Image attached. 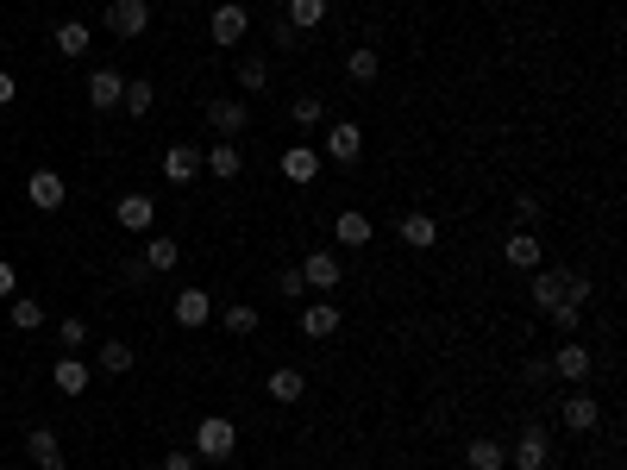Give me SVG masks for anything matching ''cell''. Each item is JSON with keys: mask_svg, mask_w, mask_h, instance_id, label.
Masks as SVG:
<instances>
[{"mask_svg": "<svg viewBox=\"0 0 627 470\" xmlns=\"http://www.w3.org/2000/svg\"><path fill=\"white\" fill-rule=\"evenodd\" d=\"M195 458H207V464H226L232 452H239V427H232L226 414H207L201 427H195V445H189Z\"/></svg>", "mask_w": 627, "mask_h": 470, "instance_id": "6da1fadb", "label": "cell"}, {"mask_svg": "<svg viewBox=\"0 0 627 470\" xmlns=\"http://www.w3.org/2000/svg\"><path fill=\"white\" fill-rule=\"evenodd\" d=\"M320 163H339V170H352V163L364 157V132H358V120H339V126H327V138H320Z\"/></svg>", "mask_w": 627, "mask_h": 470, "instance_id": "7a4b0ae2", "label": "cell"}, {"mask_svg": "<svg viewBox=\"0 0 627 470\" xmlns=\"http://www.w3.org/2000/svg\"><path fill=\"white\" fill-rule=\"evenodd\" d=\"M245 32H251V7H239V0H226V7L207 13V38H214L220 51H239Z\"/></svg>", "mask_w": 627, "mask_h": 470, "instance_id": "3957f363", "label": "cell"}, {"mask_svg": "<svg viewBox=\"0 0 627 470\" xmlns=\"http://www.w3.org/2000/svg\"><path fill=\"white\" fill-rule=\"evenodd\" d=\"M207 126H214L220 138H239L251 126V101H245V94H220V101H207Z\"/></svg>", "mask_w": 627, "mask_h": 470, "instance_id": "277c9868", "label": "cell"}, {"mask_svg": "<svg viewBox=\"0 0 627 470\" xmlns=\"http://www.w3.org/2000/svg\"><path fill=\"white\" fill-rule=\"evenodd\" d=\"M201 170L214 176V182H239V170H245V151H239V138H214V145L201 151Z\"/></svg>", "mask_w": 627, "mask_h": 470, "instance_id": "5b68a950", "label": "cell"}, {"mask_svg": "<svg viewBox=\"0 0 627 470\" xmlns=\"http://www.w3.org/2000/svg\"><path fill=\"white\" fill-rule=\"evenodd\" d=\"M151 26V0H107V32L113 38H138Z\"/></svg>", "mask_w": 627, "mask_h": 470, "instance_id": "8992f818", "label": "cell"}, {"mask_svg": "<svg viewBox=\"0 0 627 470\" xmlns=\"http://www.w3.org/2000/svg\"><path fill=\"white\" fill-rule=\"evenodd\" d=\"M26 201L38 207V214H57V207L69 201V182H63L57 170H32V176H26Z\"/></svg>", "mask_w": 627, "mask_h": 470, "instance_id": "52a82bcc", "label": "cell"}, {"mask_svg": "<svg viewBox=\"0 0 627 470\" xmlns=\"http://www.w3.org/2000/svg\"><path fill=\"white\" fill-rule=\"evenodd\" d=\"M546 364H552V376H559V383H590V345H584V339H565Z\"/></svg>", "mask_w": 627, "mask_h": 470, "instance_id": "ba28073f", "label": "cell"}, {"mask_svg": "<svg viewBox=\"0 0 627 470\" xmlns=\"http://www.w3.org/2000/svg\"><path fill=\"white\" fill-rule=\"evenodd\" d=\"M113 220H120L126 232H138V239H145V232L157 226V201H151V195H138V188H132V195H120V201H113Z\"/></svg>", "mask_w": 627, "mask_h": 470, "instance_id": "9c48e42d", "label": "cell"}, {"mask_svg": "<svg viewBox=\"0 0 627 470\" xmlns=\"http://www.w3.org/2000/svg\"><path fill=\"white\" fill-rule=\"evenodd\" d=\"M508 458H515V470H546V464H552V439H546V427H527L515 445H508Z\"/></svg>", "mask_w": 627, "mask_h": 470, "instance_id": "30bf717a", "label": "cell"}, {"mask_svg": "<svg viewBox=\"0 0 627 470\" xmlns=\"http://www.w3.org/2000/svg\"><path fill=\"white\" fill-rule=\"evenodd\" d=\"M301 282H308V295H339V251H308V264H301Z\"/></svg>", "mask_w": 627, "mask_h": 470, "instance_id": "8fae6325", "label": "cell"}, {"mask_svg": "<svg viewBox=\"0 0 627 470\" xmlns=\"http://www.w3.org/2000/svg\"><path fill=\"white\" fill-rule=\"evenodd\" d=\"M170 314H176V326H189V333H195V326L214 320V295H207V289H176Z\"/></svg>", "mask_w": 627, "mask_h": 470, "instance_id": "7c38bea8", "label": "cell"}, {"mask_svg": "<svg viewBox=\"0 0 627 470\" xmlns=\"http://www.w3.org/2000/svg\"><path fill=\"white\" fill-rule=\"evenodd\" d=\"M264 395H270V402H283V408H295L301 395H308V376H301L295 364H276V370L264 376Z\"/></svg>", "mask_w": 627, "mask_h": 470, "instance_id": "4fadbf2b", "label": "cell"}, {"mask_svg": "<svg viewBox=\"0 0 627 470\" xmlns=\"http://www.w3.org/2000/svg\"><path fill=\"white\" fill-rule=\"evenodd\" d=\"M120 94H126V76H120V69H88V107H95V113L120 107Z\"/></svg>", "mask_w": 627, "mask_h": 470, "instance_id": "5bb4252c", "label": "cell"}, {"mask_svg": "<svg viewBox=\"0 0 627 470\" xmlns=\"http://www.w3.org/2000/svg\"><path fill=\"white\" fill-rule=\"evenodd\" d=\"M559 420H565V427H571V433H590V427H596V420H602V408H596V395H590V389H571V395H565V408H559Z\"/></svg>", "mask_w": 627, "mask_h": 470, "instance_id": "9a60e30c", "label": "cell"}, {"mask_svg": "<svg viewBox=\"0 0 627 470\" xmlns=\"http://www.w3.org/2000/svg\"><path fill=\"white\" fill-rule=\"evenodd\" d=\"M565 276H571V270H533L527 295H533V308H540V314H552V308L565 301Z\"/></svg>", "mask_w": 627, "mask_h": 470, "instance_id": "2e32d148", "label": "cell"}, {"mask_svg": "<svg viewBox=\"0 0 627 470\" xmlns=\"http://www.w3.org/2000/svg\"><path fill=\"white\" fill-rule=\"evenodd\" d=\"M339 333V301H308L301 308V339H333Z\"/></svg>", "mask_w": 627, "mask_h": 470, "instance_id": "e0dca14e", "label": "cell"}, {"mask_svg": "<svg viewBox=\"0 0 627 470\" xmlns=\"http://www.w3.org/2000/svg\"><path fill=\"white\" fill-rule=\"evenodd\" d=\"M502 257H508V264H515V270H540V232L515 226V232H508V239H502Z\"/></svg>", "mask_w": 627, "mask_h": 470, "instance_id": "ac0fdd59", "label": "cell"}, {"mask_svg": "<svg viewBox=\"0 0 627 470\" xmlns=\"http://www.w3.org/2000/svg\"><path fill=\"white\" fill-rule=\"evenodd\" d=\"M396 239H402L408 251H433V245H439V220H433V214H402Z\"/></svg>", "mask_w": 627, "mask_h": 470, "instance_id": "d6986e66", "label": "cell"}, {"mask_svg": "<svg viewBox=\"0 0 627 470\" xmlns=\"http://www.w3.org/2000/svg\"><path fill=\"white\" fill-rule=\"evenodd\" d=\"M283 176H289L295 188H308V182L320 176V151H314V145H289V151H283Z\"/></svg>", "mask_w": 627, "mask_h": 470, "instance_id": "ffe728a7", "label": "cell"}, {"mask_svg": "<svg viewBox=\"0 0 627 470\" xmlns=\"http://www.w3.org/2000/svg\"><path fill=\"white\" fill-rule=\"evenodd\" d=\"M333 239H339V251H358V245H370V214L345 207V214L333 220Z\"/></svg>", "mask_w": 627, "mask_h": 470, "instance_id": "44dd1931", "label": "cell"}, {"mask_svg": "<svg viewBox=\"0 0 627 470\" xmlns=\"http://www.w3.org/2000/svg\"><path fill=\"white\" fill-rule=\"evenodd\" d=\"M164 176H170V182H195V176H201V151L176 138V145L164 151Z\"/></svg>", "mask_w": 627, "mask_h": 470, "instance_id": "7402d4cb", "label": "cell"}, {"mask_svg": "<svg viewBox=\"0 0 627 470\" xmlns=\"http://www.w3.org/2000/svg\"><path fill=\"white\" fill-rule=\"evenodd\" d=\"M464 464L471 470H508V445L502 439H471L464 445Z\"/></svg>", "mask_w": 627, "mask_h": 470, "instance_id": "603a6c76", "label": "cell"}, {"mask_svg": "<svg viewBox=\"0 0 627 470\" xmlns=\"http://www.w3.org/2000/svg\"><path fill=\"white\" fill-rule=\"evenodd\" d=\"M51 383H57L63 395H82V389H88V364L76 358V351H63V358H57V370H51Z\"/></svg>", "mask_w": 627, "mask_h": 470, "instance_id": "cb8c5ba5", "label": "cell"}, {"mask_svg": "<svg viewBox=\"0 0 627 470\" xmlns=\"http://www.w3.org/2000/svg\"><path fill=\"white\" fill-rule=\"evenodd\" d=\"M95 358H101V370H107V376H126V370L138 364V351H132V339H101Z\"/></svg>", "mask_w": 627, "mask_h": 470, "instance_id": "d4e9b609", "label": "cell"}, {"mask_svg": "<svg viewBox=\"0 0 627 470\" xmlns=\"http://www.w3.org/2000/svg\"><path fill=\"white\" fill-rule=\"evenodd\" d=\"M283 19L295 32H314L320 19H327V0H283Z\"/></svg>", "mask_w": 627, "mask_h": 470, "instance_id": "484cf974", "label": "cell"}, {"mask_svg": "<svg viewBox=\"0 0 627 470\" xmlns=\"http://www.w3.org/2000/svg\"><path fill=\"white\" fill-rule=\"evenodd\" d=\"M220 326H226V333H232V339H245V333H258V326H264V314H258V308H251V301H232V308L220 314Z\"/></svg>", "mask_w": 627, "mask_h": 470, "instance_id": "4316f807", "label": "cell"}, {"mask_svg": "<svg viewBox=\"0 0 627 470\" xmlns=\"http://www.w3.org/2000/svg\"><path fill=\"white\" fill-rule=\"evenodd\" d=\"M176 257H182L176 239H151V232H145V270H151V276H157V270H176Z\"/></svg>", "mask_w": 627, "mask_h": 470, "instance_id": "83f0119b", "label": "cell"}, {"mask_svg": "<svg viewBox=\"0 0 627 470\" xmlns=\"http://www.w3.org/2000/svg\"><path fill=\"white\" fill-rule=\"evenodd\" d=\"M120 107L132 113V120H145V113L157 107V88H151L145 76H138V82H126V94H120Z\"/></svg>", "mask_w": 627, "mask_h": 470, "instance_id": "f1b7e54d", "label": "cell"}, {"mask_svg": "<svg viewBox=\"0 0 627 470\" xmlns=\"http://www.w3.org/2000/svg\"><path fill=\"white\" fill-rule=\"evenodd\" d=\"M320 120H327L320 94H295V101H289V126H301V132H308V126H320Z\"/></svg>", "mask_w": 627, "mask_h": 470, "instance_id": "f546056e", "label": "cell"}, {"mask_svg": "<svg viewBox=\"0 0 627 470\" xmlns=\"http://www.w3.org/2000/svg\"><path fill=\"white\" fill-rule=\"evenodd\" d=\"M270 88V63L264 57H239V94H264Z\"/></svg>", "mask_w": 627, "mask_h": 470, "instance_id": "4dcf8cb0", "label": "cell"}, {"mask_svg": "<svg viewBox=\"0 0 627 470\" xmlns=\"http://www.w3.org/2000/svg\"><path fill=\"white\" fill-rule=\"evenodd\" d=\"M26 458H32L38 470L57 464V433H51V427H32V433H26Z\"/></svg>", "mask_w": 627, "mask_h": 470, "instance_id": "1f68e13d", "label": "cell"}, {"mask_svg": "<svg viewBox=\"0 0 627 470\" xmlns=\"http://www.w3.org/2000/svg\"><path fill=\"white\" fill-rule=\"evenodd\" d=\"M57 51L63 57H88V26H82V19H63V26H57Z\"/></svg>", "mask_w": 627, "mask_h": 470, "instance_id": "d6a6232c", "label": "cell"}, {"mask_svg": "<svg viewBox=\"0 0 627 470\" xmlns=\"http://www.w3.org/2000/svg\"><path fill=\"white\" fill-rule=\"evenodd\" d=\"M7 320L19 326V333H38V326H44V308H38V301H32V295H13V308H7Z\"/></svg>", "mask_w": 627, "mask_h": 470, "instance_id": "836d02e7", "label": "cell"}, {"mask_svg": "<svg viewBox=\"0 0 627 470\" xmlns=\"http://www.w3.org/2000/svg\"><path fill=\"white\" fill-rule=\"evenodd\" d=\"M377 51H370V44H364V51H352V57H345V76H352V82H377Z\"/></svg>", "mask_w": 627, "mask_h": 470, "instance_id": "e575fe53", "label": "cell"}, {"mask_svg": "<svg viewBox=\"0 0 627 470\" xmlns=\"http://www.w3.org/2000/svg\"><path fill=\"white\" fill-rule=\"evenodd\" d=\"M546 320H552V326H559V333H565V339H577V333H584V308H577V301H559V308H552Z\"/></svg>", "mask_w": 627, "mask_h": 470, "instance_id": "d590c367", "label": "cell"}, {"mask_svg": "<svg viewBox=\"0 0 627 470\" xmlns=\"http://www.w3.org/2000/svg\"><path fill=\"white\" fill-rule=\"evenodd\" d=\"M57 345H63V351H82V345H88V326H82V320H57Z\"/></svg>", "mask_w": 627, "mask_h": 470, "instance_id": "8d00e7d4", "label": "cell"}, {"mask_svg": "<svg viewBox=\"0 0 627 470\" xmlns=\"http://www.w3.org/2000/svg\"><path fill=\"white\" fill-rule=\"evenodd\" d=\"M276 289H283V301H301V295H308V282H301V264H289L283 276H276Z\"/></svg>", "mask_w": 627, "mask_h": 470, "instance_id": "74e56055", "label": "cell"}, {"mask_svg": "<svg viewBox=\"0 0 627 470\" xmlns=\"http://www.w3.org/2000/svg\"><path fill=\"white\" fill-rule=\"evenodd\" d=\"M270 44H276V51H301V32L289 26V19H276V26H270Z\"/></svg>", "mask_w": 627, "mask_h": 470, "instance_id": "f35d334b", "label": "cell"}, {"mask_svg": "<svg viewBox=\"0 0 627 470\" xmlns=\"http://www.w3.org/2000/svg\"><path fill=\"white\" fill-rule=\"evenodd\" d=\"M515 220H521V226L540 220V195H515Z\"/></svg>", "mask_w": 627, "mask_h": 470, "instance_id": "ab89813d", "label": "cell"}, {"mask_svg": "<svg viewBox=\"0 0 627 470\" xmlns=\"http://www.w3.org/2000/svg\"><path fill=\"white\" fill-rule=\"evenodd\" d=\"M13 295H19V270L0 257V301H13Z\"/></svg>", "mask_w": 627, "mask_h": 470, "instance_id": "60d3db41", "label": "cell"}, {"mask_svg": "<svg viewBox=\"0 0 627 470\" xmlns=\"http://www.w3.org/2000/svg\"><path fill=\"white\" fill-rule=\"evenodd\" d=\"M164 470H201V458H195V452H170Z\"/></svg>", "mask_w": 627, "mask_h": 470, "instance_id": "b9f144b4", "label": "cell"}, {"mask_svg": "<svg viewBox=\"0 0 627 470\" xmlns=\"http://www.w3.org/2000/svg\"><path fill=\"white\" fill-rule=\"evenodd\" d=\"M13 101H19V82L7 76V69H0V107H13Z\"/></svg>", "mask_w": 627, "mask_h": 470, "instance_id": "7bdbcfd3", "label": "cell"}, {"mask_svg": "<svg viewBox=\"0 0 627 470\" xmlns=\"http://www.w3.org/2000/svg\"><path fill=\"white\" fill-rule=\"evenodd\" d=\"M44 470H63V464H44Z\"/></svg>", "mask_w": 627, "mask_h": 470, "instance_id": "ee69618b", "label": "cell"}, {"mask_svg": "<svg viewBox=\"0 0 627 470\" xmlns=\"http://www.w3.org/2000/svg\"><path fill=\"white\" fill-rule=\"evenodd\" d=\"M270 7H283V0H270Z\"/></svg>", "mask_w": 627, "mask_h": 470, "instance_id": "f6af8a7d", "label": "cell"}]
</instances>
